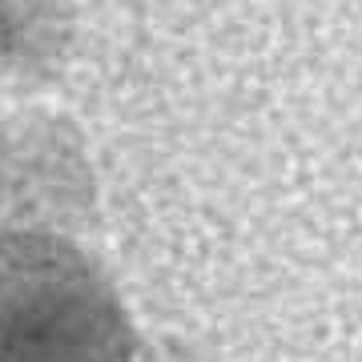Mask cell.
<instances>
[{"label":"cell","mask_w":362,"mask_h":362,"mask_svg":"<svg viewBox=\"0 0 362 362\" xmlns=\"http://www.w3.org/2000/svg\"><path fill=\"white\" fill-rule=\"evenodd\" d=\"M129 326L89 262L49 238L0 242V362H125Z\"/></svg>","instance_id":"obj_1"}]
</instances>
